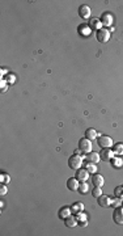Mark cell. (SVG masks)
I'll list each match as a JSON object with an SVG mask.
<instances>
[{"mask_svg": "<svg viewBox=\"0 0 123 236\" xmlns=\"http://www.w3.org/2000/svg\"><path fill=\"white\" fill-rule=\"evenodd\" d=\"M97 201H98V205H100L101 207H109V206H111V198H110L109 195L102 194L101 197H98V198H97Z\"/></svg>", "mask_w": 123, "mask_h": 236, "instance_id": "30bf717a", "label": "cell"}, {"mask_svg": "<svg viewBox=\"0 0 123 236\" xmlns=\"http://www.w3.org/2000/svg\"><path fill=\"white\" fill-rule=\"evenodd\" d=\"M76 178L79 180L80 182H84V181H88V178H89V172L87 169H77L76 171Z\"/></svg>", "mask_w": 123, "mask_h": 236, "instance_id": "ba28073f", "label": "cell"}, {"mask_svg": "<svg viewBox=\"0 0 123 236\" xmlns=\"http://www.w3.org/2000/svg\"><path fill=\"white\" fill-rule=\"evenodd\" d=\"M5 84H7V83H5V80L3 79L2 80V91H5Z\"/></svg>", "mask_w": 123, "mask_h": 236, "instance_id": "f546056e", "label": "cell"}, {"mask_svg": "<svg viewBox=\"0 0 123 236\" xmlns=\"http://www.w3.org/2000/svg\"><path fill=\"white\" fill-rule=\"evenodd\" d=\"M101 22L102 25H105V26H111L113 25V15L106 12V13H103L102 17H101Z\"/></svg>", "mask_w": 123, "mask_h": 236, "instance_id": "4fadbf2b", "label": "cell"}, {"mask_svg": "<svg viewBox=\"0 0 123 236\" xmlns=\"http://www.w3.org/2000/svg\"><path fill=\"white\" fill-rule=\"evenodd\" d=\"M79 224H80L81 227H87V226H88V222H87V220H84V222H80Z\"/></svg>", "mask_w": 123, "mask_h": 236, "instance_id": "f1b7e54d", "label": "cell"}, {"mask_svg": "<svg viewBox=\"0 0 123 236\" xmlns=\"http://www.w3.org/2000/svg\"><path fill=\"white\" fill-rule=\"evenodd\" d=\"M8 79H9L11 83H13V81H15V76H13V75H9V78H7V80H8Z\"/></svg>", "mask_w": 123, "mask_h": 236, "instance_id": "4dcf8cb0", "label": "cell"}, {"mask_svg": "<svg viewBox=\"0 0 123 236\" xmlns=\"http://www.w3.org/2000/svg\"><path fill=\"white\" fill-rule=\"evenodd\" d=\"M89 26H90V29H97V30H100V29H102V22H101V20H98V18H92L90 20V22H89Z\"/></svg>", "mask_w": 123, "mask_h": 236, "instance_id": "e0dca14e", "label": "cell"}, {"mask_svg": "<svg viewBox=\"0 0 123 236\" xmlns=\"http://www.w3.org/2000/svg\"><path fill=\"white\" fill-rule=\"evenodd\" d=\"M92 195L96 197V198H98V197L102 195V188H98V186H94V189L92 190Z\"/></svg>", "mask_w": 123, "mask_h": 236, "instance_id": "cb8c5ba5", "label": "cell"}, {"mask_svg": "<svg viewBox=\"0 0 123 236\" xmlns=\"http://www.w3.org/2000/svg\"><path fill=\"white\" fill-rule=\"evenodd\" d=\"M79 150H81V152H84V154H88V152H90V151L93 150L92 140H89V139H87V138L80 139V142H79Z\"/></svg>", "mask_w": 123, "mask_h": 236, "instance_id": "7a4b0ae2", "label": "cell"}, {"mask_svg": "<svg viewBox=\"0 0 123 236\" xmlns=\"http://www.w3.org/2000/svg\"><path fill=\"white\" fill-rule=\"evenodd\" d=\"M83 156L80 155H72L69 159H68V165H69V168H72L75 171L77 169H80L83 167Z\"/></svg>", "mask_w": 123, "mask_h": 236, "instance_id": "6da1fadb", "label": "cell"}, {"mask_svg": "<svg viewBox=\"0 0 123 236\" xmlns=\"http://www.w3.org/2000/svg\"><path fill=\"white\" fill-rule=\"evenodd\" d=\"M76 219H77V222H84V220H88V215L85 214V213H83V211H80V213H77L76 214Z\"/></svg>", "mask_w": 123, "mask_h": 236, "instance_id": "603a6c76", "label": "cell"}, {"mask_svg": "<svg viewBox=\"0 0 123 236\" xmlns=\"http://www.w3.org/2000/svg\"><path fill=\"white\" fill-rule=\"evenodd\" d=\"M72 214V211H71V207H68V206H66V207H62L60 210H59V218L60 219H66V218H68V216Z\"/></svg>", "mask_w": 123, "mask_h": 236, "instance_id": "9a60e30c", "label": "cell"}, {"mask_svg": "<svg viewBox=\"0 0 123 236\" xmlns=\"http://www.w3.org/2000/svg\"><path fill=\"white\" fill-rule=\"evenodd\" d=\"M79 15L83 18H89L90 15H92V11H90V8L88 7V5H81V7L79 8Z\"/></svg>", "mask_w": 123, "mask_h": 236, "instance_id": "5bb4252c", "label": "cell"}, {"mask_svg": "<svg viewBox=\"0 0 123 236\" xmlns=\"http://www.w3.org/2000/svg\"><path fill=\"white\" fill-rule=\"evenodd\" d=\"M92 184L94 186H98V188H102V185L105 184V180H103L102 175H98V173H94L92 176Z\"/></svg>", "mask_w": 123, "mask_h": 236, "instance_id": "7c38bea8", "label": "cell"}, {"mask_svg": "<svg viewBox=\"0 0 123 236\" xmlns=\"http://www.w3.org/2000/svg\"><path fill=\"white\" fill-rule=\"evenodd\" d=\"M97 40H98V42L101 43H106L109 40H110V31L105 28H102L100 30H97Z\"/></svg>", "mask_w": 123, "mask_h": 236, "instance_id": "277c9868", "label": "cell"}, {"mask_svg": "<svg viewBox=\"0 0 123 236\" xmlns=\"http://www.w3.org/2000/svg\"><path fill=\"white\" fill-rule=\"evenodd\" d=\"M5 74H7V70L3 68V70H2V75H5Z\"/></svg>", "mask_w": 123, "mask_h": 236, "instance_id": "d6a6232c", "label": "cell"}, {"mask_svg": "<svg viewBox=\"0 0 123 236\" xmlns=\"http://www.w3.org/2000/svg\"><path fill=\"white\" fill-rule=\"evenodd\" d=\"M7 192H8V188L5 186V184H2V186H0V194L5 195V194H7Z\"/></svg>", "mask_w": 123, "mask_h": 236, "instance_id": "83f0119b", "label": "cell"}, {"mask_svg": "<svg viewBox=\"0 0 123 236\" xmlns=\"http://www.w3.org/2000/svg\"><path fill=\"white\" fill-rule=\"evenodd\" d=\"M97 142H98V146L101 148H110L113 147V139L107 137V135H101L98 139H97Z\"/></svg>", "mask_w": 123, "mask_h": 236, "instance_id": "3957f363", "label": "cell"}, {"mask_svg": "<svg viewBox=\"0 0 123 236\" xmlns=\"http://www.w3.org/2000/svg\"><path fill=\"white\" fill-rule=\"evenodd\" d=\"M122 201L123 200H121V198H118V197H115V198L114 200H111V206L113 207H121L122 206Z\"/></svg>", "mask_w": 123, "mask_h": 236, "instance_id": "d4e9b609", "label": "cell"}, {"mask_svg": "<svg viewBox=\"0 0 123 236\" xmlns=\"http://www.w3.org/2000/svg\"><path fill=\"white\" fill-rule=\"evenodd\" d=\"M115 197L123 200V186H116L115 188Z\"/></svg>", "mask_w": 123, "mask_h": 236, "instance_id": "4316f807", "label": "cell"}, {"mask_svg": "<svg viewBox=\"0 0 123 236\" xmlns=\"http://www.w3.org/2000/svg\"><path fill=\"white\" fill-rule=\"evenodd\" d=\"M84 210V205L81 202H75L72 206H71V211L72 213H75V214H77V213H80V211H83Z\"/></svg>", "mask_w": 123, "mask_h": 236, "instance_id": "ac0fdd59", "label": "cell"}, {"mask_svg": "<svg viewBox=\"0 0 123 236\" xmlns=\"http://www.w3.org/2000/svg\"><path fill=\"white\" fill-rule=\"evenodd\" d=\"M64 223H66L67 227H76L77 224H79V222H77L76 216H72V215H69L68 218L64 219Z\"/></svg>", "mask_w": 123, "mask_h": 236, "instance_id": "2e32d148", "label": "cell"}, {"mask_svg": "<svg viewBox=\"0 0 123 236\" xmlns=\"http://www.w3.org/2000/svg\"><path fill=\"white\" fill-rule=\"evenodd\" d=\"M85 138L89 139V140H93L97 138V131L94 129H87L85 131Z\"/></svg>", "mask_w": 123, "mask_h": 236, "instance_id": "d6986e66", "label": "cell"}, {"mask_svg": "<svg viewBox=\"0 0 123 236\" xmlns=\"http://www.w3.org/2000/svg\"><path fill=\"white\" fill-rule=\"evenodd\" d=\"M114 154L115 155H122L123 154V143H118L114 146Z\"/></svg>", "mask_w": 123, "mask_h": 236, "instance_id": "7402d4cb", "label": "cell"}, {"mask_svg": "<svg viewBox=\"0 0 123 236\" xmlns=\"http://www.w3.org/2000/svg\"><path fill=\"white\" fill-rule=\"evenodd\" d=\"M77 31H79V34L84 36V37H88L92 34V29H90V26L88 24H81L79 28H77Z\"/></svg>", "mask_w": 123, "mask_h": 236, "instance_id": "8fae6325", "label": "cell"}, {"mask_svg": "<svg viewBox=\"0 0 123 236\" xmlns=\"http://www.w3.org/2000/svg\"><path fill=\"white\" fill-rule=\"evenodd\" d=\"M88 190H89V185L87 181H84V182H80V186H79V190L77 192L81 193V194H87L88 193Z\"/></svg>", "mask_w": 123, "mask_h": 236, "instance_id": "ffe728a7", "label": "cell"}, {"mask_svg": "<svg viewBox=\"0 0 123 236\" xmlns=\"http://www.w3.org/2000/svg\"><path fill=\"white\" fill-rule=\"evenodd\" d=\"M85 169L89 172V173H97V167H96V164L94 163H88L87 164V167H85Z\"/></svg>", "mask_w": 123, "mask_h": 236, "instance_id": "44dd1931", "label": "cell"}, {"mask_svg": "<svg viewBox=\"0 0 123 236\" xmlns=\"http://www.w3.org/2000/svg\"><path fill=\"white\" fill-rule=\"evenodd\" d=\"M79 186H80V181L77 180L76 177L68 178V181H67V188L71 190V192H77V190H79Z\"/></svg>", "mask_w": 123, "mask_h": 236, "instance_id": "5b68a950", "label": "cell"}, {"mask_svg": "<svg viewBox=\"0 0 123 236\" xmlns=\"http://www.w3.org/2000/svg\"><path fill=\"white\" fill-rule=\"evenodd\" d=\"M113 219L116 224H123V210H122V207H116L114 210Z\"/></svg>", "mask_w": 123, "mask_h": 236, "instance_id": "8992f818", "label": "cell"}, {"mask_svg": "<svg viewBox=\"0 0 123 236\" xmlns=\"http://www.w3.org/2000/svg\"><path fill=\"white\" fill-rule=\"evenodd\" d=\"M80 152H81V150H76L75 151V155H80Z\"/></svg>", "mask_w": 123, "mask_h": 236, "instance_id": "1f68e13d", "label": "cell"}, {"mask_svg": "<svg viewBox=\"0 0 123 236\" xmlns=\"http://www.w3.org/2000/svg\"><path fill=\"white\" fill-rule=\"evenodd\" d=\"M114 151L113 150H109V148H105V150H102V152H101V160H103V161H110V160H113L114 159Z\"/></svg>", "mask_w": 123, "mask_h": 236, "instance_id": "52a82bcc", "label": "cell"}, {"mask_svg": "<svg viewBox=\"0 0 123 236\" xmlns=\"http://www.w3.org/2000/svg\"><path fill=\"white\" fill-rule=\"evenodd\" d=\"M0 181H2V184H9V181H11V177L7 175V173H2V176H0Z\"/></svg>", "mask_w": 123, "mask_h": 236, "instance_id": "484cf974", "label": "cell"}, {"mask_svg": "<svg viewBox=\"0 0 123 236\" xmlns=\"http://www.w3.org/2000/svg\"><path fill=\"white\" fill-rule=\"evenodd\" d=\"M85 160H88V163H94L96 164V163H98L101 160V156H100L98 152L90 151V152H88V154H87Z\"/></svg>", "mask_w": 123, "mask_h": 236, "instance_id": "9c48e42d", "label": "cell"}]
</instances>
